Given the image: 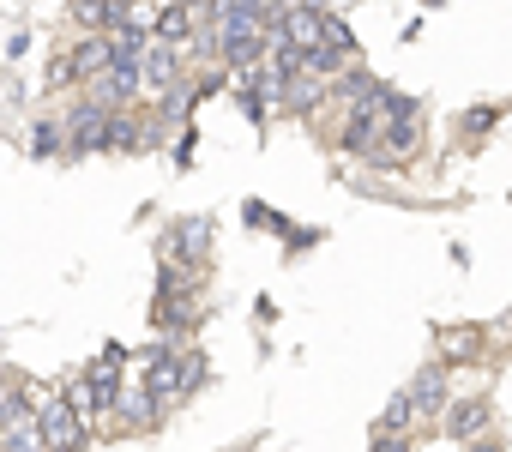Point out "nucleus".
Wrapping results in <instances>:
<instances>
[{
  "mask_svg": "<svg viewBox=\"0 0 512 452\" xmlns=\"http://www.w3.org/2000/svg\"><path fill=\"white\" fill-rule=\"evenodd\" d=\"M380 127H386V109H380V103H350V115H344V127H338V151L368 157L374 139H380Z\"/></svg>",
  "mask_w": 512,
  "mask_h": 452,
  "instance_id": "7",
  "label": "nucleus"
},
{
  "mask_svg": "<svg viewBox=\"0 0 512 452\" xmlns=\"http://www.w3.org/2000/svg\"><path fill=\"white\" fill-rule=\"evenodd\" d=\"M67 145V127H55V121H37L31 127V157H55Z\"/></svg>",
  "mask_w": 512,
  "mask_h": 452,
  "instance_id": "15",
  "label": "nucleus"
},
{
  "mask_svg": "<svg viewBox=\"0 0 512 452\" xmlns=\"http://www.w3.org/2000/svg\"><path fill=\"white\" fill-rule=\"evenodd\" d=\"M494 121H500V109H494V103H482L476 115H464V121H458V133H464V139H476V133H488Z\"/></svg>",
  "mask_w": 512,
  "mask_h": 452,
  "instance_id": "18",
  "label": "nucleus"
},
{
  "mask_svg": "<svg viewBox=\"0 0 512 452\" xmlns=\"http://www.w3.org/2000/svg\"><path fill=\"white\" fill-rule=\"evenodd\" d=\"M326 37H332V43H338L344 55H362V43H356V31H350V25H344L338 13H326Z\"/></svg>",
  "mask_w": 512,
  "mask_h": 452,
  "instance_id": "17",
  "label": "nucleus"
},
{
  "mask_svg": "<svg viewBox=\"0 0 512 452\" xmlns=\"http://www.w3.org/2000/svg\"><path fill=\"white\" fill-rule=\"evenodd\" d=\"M0 446H13V452H43V446H49V428H43V416H25V422H13L7 434H0Z\"/></svg>",
  "mask_w": 512,
  "mask_h": 452,
  "instance_id": "12",
  "label": "nucleus"
},
{
  "mask_svg": "<svg viewBox=\"0 0 512 452\" xmlns=\"http://www.w3.org/2000/svg\"><path fill=\"white\" fill-rule=\"evenodd\" d=\"M109 115H115V109H109L97 91L79 97V103L67 109V121H61V127H67V157H103V151H109Z\"/></svg>",
  "mask_w": 512,
  "mask_h": 452,
  "instance_id": "2",
  "label": "nucleus"
},
{
  "mask_svg": "<svg viewBox=\"0 0 512 452\" xmlns=\"http://www.w3.org/2000/svg\"><path fill=\"white\" fill-rule=\"evenodd\" d=\"M91 91H97L109 109H133V103L145 97V67H115V61H109V67L91 79Z\"/></svg>",
  "mask_w": 512,
  "mask_h": 452,
  "instance_id": "8",
  "label": "nucleus"
},
{
  "mask_svg": "<svg viewBox=\"0 0 512 452\" xmlns=\"http://www.w3.org/2000/svg\"><path fill=\"white\" fill-rule=\"evenodd\" d=\"M67 85H85V73H79L73 49H61V55H55V67H49V91H67Z\"/></svg>",
  "mask_w": 512,
  "mask_h": 452,
  "instance_id": "16",
  "label": "nucleus"
},
{
  "mask_svg": "<svg viewBox=\"0 0 512 452\" xmlns=\"http://www.w3.org/2000/svg\"><path fill=\"white\" fill-rule=\"evenodd\" d=\"M410 404H416V416H422V422L446 416V362H428V368L410 380Z\"/></svg>",
  "mask_w": 512,
  "mask_h": 452,
  "instance_id": "9",
  "label": "nucleus"
},
{
  "mask_svg": "<svg viewBox=\"0 0 512 452\" xmlns=\"http://www.w3.org/2000/svg\"><path fill=\"white\" fill-rule=\"evenodd\" d=\"M272 37H284V43H296V49H314V43H326V13L314 7V0L278 7V25H272Z\"/></svg>",
  "mask_w": 512,
  "mask_h": 452,
  "instance_id": "5",
  "label": "nucleus"
},
{
  "mask_svg": "<svg viewBox=\"0 0 512 452\" xmlns=\"http://www.w3.org/2000/svg\"><path fill=\"white\" fill-rule=\"evenodd\" d=\"M488 428H494V410H488L482 398H458V404H446V434H452V440H470V446H476Z\"/></svg>",
  "mask_w": 512,
  "mask_h": 452,
  "instance_id": "10",
  "label": "nucleus"
},
{
  "mask_svg": "<svg viewBox=\"0 0 512 452\" xmlns=\"http://www.w3.org/2000/svg\"><path fill=\"white\" fill-rule=\"evenodd\" d=\"M121 368H127V350H121V344H103V356H97V362L67 386V398H73L85 416H109V410H115V398L127 392Z\"/></svg>",
  "mask_w": 512,
  "mask_h": 452,
  "instance_id": "1",
  "label": "nucleus"
},
{
  "mask_svg": "<svg viewBox=\"0 0 512 452\" xmlns=\"http://www.w3.org/2000/svg\"><path fill=\"white\" fill-rule=\"evenodd\" d=\"M416 145H422V115H386V127H380V139H374V163H386V169H398V163H410L416 157Z\"/></svg>",
  "mask_w": 512,
  "mask_h": 452,
  "instance_id": "3",
  "label": "nucleus"
},
{
  "mask_svg": "<svg viewBox=\"0 0 512 452\" xmlns=\"http://www.w3.org/2000/svg\"><path fill=\"white\" fill-rule=\"evenodd\" d=\"M169 410H175V404H163L151 386H127V392L115 398V428H121V434H151Z\"/></svg>",
  "mask_w": 512,
  "mask_h": 452,
  "instance_id": "4",
  "label": "nucleus"
},
{
  "mask_svg": "<svg viewBox=\"0 0 512 452\" xmlns=\"http://www.w3.org/2000/svg\"><path fill=\"white\" fill-rule=\"evenodd\" d=\"M181 73H187V61H181V43L157 37V43L145 49V91H157V97H175V91H181Z\"/></svg>",
  "mask_w": 512,
  "mask_h": 452,
  "instance_id": "6",
  "label": "nucleus"
},
{
  "mask_svg": "<svg viewBox=\"0 0 512 452\" xmlns=\"http://www.w3.org/2000/svg\"><path fill=\"white\" fill-rule=\"evenodd\" d=\"M157 37H169V43H187L193 37V7H181V0H169V7L157 13V25H151Z\"/></svg>",
  "mask_w": 512,
  "mask_h": 452,
  "instance_id": "14",
  "label": "nucleus"
},
{
  "mask_svg": "<svg viewBox=\"0 0 512 452\" xmlns=\"http://www.w3.org/2000/svg\"><path fill=\"white\" fill-rule=\"evenodd\" d=\"M440 350H446L440 362H470V356L482 350V332H476V326H446V332H440Z\"/></svg>",
  "mask_w": 512,
  "mask_h": 452,
  "instance_id": "13",
  "label": "nucleus"
},
{
  "mask_svg": "<svg viewBox=\"0 0 512 452\" xmlns=\"http://www.w3.org/2000/svg\"><path fill=\"white\" fill-rule=\"evenodd\" d=\"M151 145V127H145V115H133V109H115L109 115V151L115 157H127V151H145Z\"/></svg>",
  "mask_w": 512,
  "mask_h": 452,
  "instance_id": "11",
  "label": "nucleus"
},
{
  "mask_svg": "<svg viewBox=\"0 0 512 452\" xmlns=\"http://www.w3.org/2000/svg\"><path fill=\"white\" fill-rule=\"evenodd\" d=\"M181 7H193V13H199V7H205V0H181Z\"/></svg>",
  "mask_w": 512,
  "mask_h": 452,
  "instance_id": "19",
  "label": "nucleus"
}]
</instances>
